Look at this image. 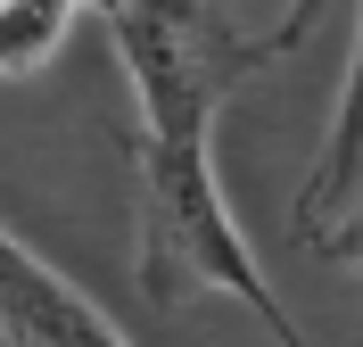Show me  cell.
<instances>
[{
	"instance_id": "277c9868",
	"label": "cell",
	"mask_w": 363,
	"mask_h": 347,
	"mask_svg": "<svg viewBox=\"0 0 363 347\" xmlns=\"http://www.w3.org/2000/svg\"><path fill=\"white\" fill-rule=\"evenodd\" d=\"M83 0H0V75H33L50 50L67 42Z\"/></svg>"
},
{
	"instance_id": "3957f363",
	"label": "cell",
	"mask_w": 363,
	"mask_h": 347,
	"mask_svg": "<svg viewBox=\"0 0 363 347\" xmlns=\"http://www.w3.org/2000/svg\"><path fill=\"white\" fill-rule=\"evenodd\" d=\"M363 199V17H355V58H347V83H339V108H330V133H322V158L297 190V231L306 240H330L347 224V207Z\"/></svg>"
},
{
	"instance_id": "7a4b0ae2",
	"label": "cell",
	"mask_w": 363,
	"mask_h": 347,
	"mask_svg": "<svg viewBox=\"0 0 363 347\" xmlns=\"http://www.w3.org/2000/svg\"><path fill=\"white\" fill-rule=\"evenodd\" d=\"M0 347H133L50 256L0 224Z\"/></svg>"
},
{
	"instance_id": "6da1fadb",
	"label": "cell",
	"mask_w": 363,
	"mask_h": 347,
	"mask_svg": "<svg viewBox=\"0 0 363 347\" xmlns=\"http://www.w3.org/2000/svg\"><path fill=\"white\" fill-rule=\"evenodd\" d=\"M116 33V58L133 75V281L149 306H182L190 290L240 298L272 347H314L264 281L248 231L231 224L223 174H215V108L256 67H272L264 33H240L223 0H83Z\"/></svg>"
}]
</instances>
